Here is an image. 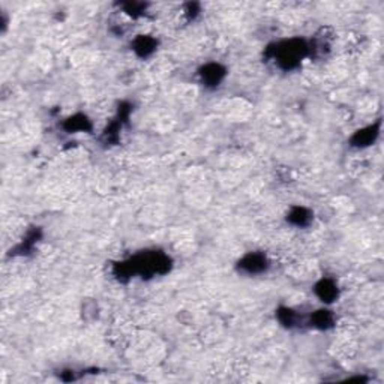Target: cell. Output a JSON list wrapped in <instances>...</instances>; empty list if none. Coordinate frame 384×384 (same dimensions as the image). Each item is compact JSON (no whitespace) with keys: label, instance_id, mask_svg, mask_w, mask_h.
Here are the masks:
<instances>
[{"label":"cell","instance_id":"cell-1","mask_svg":"<svg viewBox=\"0 0 384 384\" xmlns=\"http://www.w3.org/2000/svg\"><path fill=\"white\" fill-rule=\"evenodd\" d=\"M240 266H242V269H245L249 273H258V272H263L264 269H266L267 261H266V257L252 254V255L245 257Z\"/></svg>","mask_w":384,"mask_h":384},{"label":"cell","instance_id":"cell-2","mask_svg":"<svg viewBox=\"0 0 384 384\" xmlns=\"http://www.w3.org/2000/svg\"><path fill=\"white\" fill-rule=\"evenodd\" d=\"M318 294L323 299V302H332L336 297V288L330 281H323L318 285Z\"/></svg>","mask_w":384,"mask_h":384},{"label":"cell","instance_id":"cell-3","mask_svg":"<svg viewBox=\"0 0 384 384\" xmlns=\"http://www.w3.org/2000/svg\"><path fill=\"white\" fill-rule=\"evenodd\" d=\"M203 77L210 83V84H216L221 80V69L219 66L212 65L206 68V72H203Z\"/></svg>","mask_w":384,"mask_h":384}]
</instances>
